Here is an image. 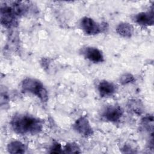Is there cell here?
<instances>
[{
    "label": "cell",
    "mask_w": 154,
    "mask_h": 154,
    "mask_svg": "<svg viewBox=\"0 0 154 154\" xmlns=\"http://www.w3.org/2000/svg\"><path fill=\"white\" fill-rule=\"evenodd\" d=\"M10 125L14 132L20 135H35L43 129V122L34 116L24 114L13 116Z\"/></svg>",
    "instance_id": "cell-1"
},
{
    "label": "cell",
    "mask_w": 154,
    "mask_h": 154,
    "mask_svg": "<svg viewBox=\"0 0 154 154\" xmlns=\"http://www.w3.org/2000/svg\"><path fill=\"white\" fill-rule=\"evenodd\" d=\"M21 87L23 91L36 96L42 102L48 100V91L39 80L32 78H26L22 81Z\"/></svg>",
    "instance_id": "cell-2"
},
{
    "label": "cell",
    "mask_w": 154,
    "mask_h": 154,
    "mask_svg": "<svg viewBox=\"0 0 154 154\" xmlns=\"http://www.w3.org/2000/svg\"><path fill=\"white\" fill-rule=\"evenodd\" d=\"M1 23L6 28L14 27L17 25L16 16H17L13 7L4 5L1 7Z\"/></svg>",
    "instance_id": "cell-3"
},
{
    "label": "cell",
    "mask_w": 154,
    "mask_h": 154,
    "mask_svg": "<svg viewBox=\"0 0 154 154\" xmlns=\"http://www.w3.org/2000/svg\"><path fill=\"white\" fill-rule=\"evenodd\" d=\"M80 25L84 32L88 35H96L104 29L103 26L88 17H83L81 20Z\"/></svg>",
    "instance_id": "cell-4"
},
{
    "label": "cell",
    "mask_w": 154,
    "mask_h": 154,
    "mask_svg": "<svg viewBox=\"0 0 154 154\" xmlns=\"http://www.w3.org/2000/svg\"><path fill=\"white\" fill-rule=\"evenodd\" d=\"M123 116V110L117 105L106 106L102 111V116L106 121L116 123L119 122Z\"/></svg>",
    "instance_id": "cell-5"
},
{
    "label": "cell",
    "mask_w": 154,
    "mask_h": 154,
    "mask_svg": "<svg viewBox=\"0 0 154 154\" xmlns=\"http://www.w3.org/2000/svg\"><path fill=\"white\" fill-rule=\"evenodd\" d=\"M73 129L80 135L87 137L91 136L93 131L87 118L82 116L78 119L73 125Z\"/></svg>",
    "instance_id": "cell-6"
},
{
    "label": "cell",
    "mask_w": 154,
    "mask_h": 154,
    "mask_svg": "<svg viewBox=\"0 0 154 154\" xmlns=\"http://www.w3.org/2000/svg\"><path fill=\"white\" fill-rule=\"evenodd\" d=\"M82 54L87 59L94 63H102L104 60V57L101 51L94 47H86L84 49Z\"/></svg>",
    "instance_id": "cell-7"
},
{
    "label": "cell",
    "mask_w": 154,
    "mask_h": 154,
    "mask_svg": "<svg viewBox=\"0 0 154 154\" xmlns=\"http://www.w3.org/2000/svg\"><path fill=\"white\" fill-rule=\"evenodd\" d=\"M99 93L102 97H108L112 96L116 91V86L112 82L102 80L97 86Z\"/></svg>",
    "instance_id": "cell-8"
},
{
    "label": "cell",
    "mask_w": 154,
    "mask_h": 154,
    "mask_svg": "<svg viewBox=\"0 0 154 154\" xmlns=\"http://www.w3.org/2000/svg\"><path fill=\"white\" fill-rule=\"evenodd\" d=\"M135 21L142 26L152 25L154 21L153 9L149 11L139 13L135 16Z\"/></svg>",
    "instance_id": "cell-9"
},
{
    "label": "cell",
    "mask_w": 154,
    "mask_h": 154,
    "mask_svg": "<svg viewBox=\"0 0 154 154\" xmlns=\"http://www.w3.org/2000/svg\"><path fill=\"white\" fill-rule=\"evenodd\" d=\"M116 32L123 37L129 38L133 34L134 28L128 23L122 22L117 25L116 28Z\"/></svg>",
    "instance_id": "cell-10"
},
{
    "label": "cell",
    "mask_w": 154,
    "mask_h": 154,
    "mask_svg": "<svg viewBox=\"0 0 154 154\" xmlns=\"http://www.w3.org/2000/svg\"><path fill=\"white\" fill-rule=\"evenodd\" d=\"M7 150L10 153H23L25 152L26 147L21 141L14 140L8 144Z\"/></svg>",
    "instance_id": "cell-11"
},
{
    "label": "cell",
    "mask_w": 154,
    "mask_h": 154,
    "mask_svg": "<svg viewBox=\"0 0 154 154\" xmlns=\"http://www.w3.org/2000/svg\"><path fill=\"white\" fill-rule=\"evenodd\" d=\"M64 152L68 153H79V147L78 145L75 143H70L67 144L64 147Z\"/></svg>",
    "instance_id": "cell-12"
},
{
    "label": "cell",
    "mask_w": 154,
    "mask_h": 154,
    "mask_svg": "<svg viewBox=\"0 0 154 154\" xmlns=\"http://www.w3.org/2000/svg\"><path fill=\"white\" fill-rule=\"evenodd\" d=\"M135 78L132 75L131 73H125L123 74L120 79V83L123 85H125L129 83H131L134 81Z\"/></svg>",
    "instance_id": "cell-13"
},
{
    "label": "cell",
    "mask_w": 154,
    "mask_h": 154,
    "mask_svg": "<svg viewBox=\"0 0 154 154\" xmlns=\"http://www.w3.org/2000/svg\"><path fill=\"white\" fill-rule=\"evenodd\" d=\"M51 153H61L63 151L61 150V146L60 145V144H59L57 142L54 143L51 148Z\"/></svg>",
    "instance_id": "cell-14"
}]
</instances>
